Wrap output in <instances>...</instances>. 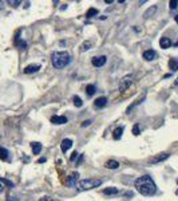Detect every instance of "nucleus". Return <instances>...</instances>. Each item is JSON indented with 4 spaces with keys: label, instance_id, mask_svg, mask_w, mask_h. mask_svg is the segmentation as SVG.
<instances>
[{
    "label": "nucleus",
    "instance_id": "nucleus-7",
    "mask_svg": "<svg viewBox=\"0 0 178 201\" xmlns=\"http://www.w3.org/2000/svg\"><path fill=\"white\" fill-rule=\"evenodd\" d=\"M169 156H170L169 153H161V154H158V156H155V157H153L151 160H150V162H151V164L162 162V161H165V160H167V158H169Z\"/></svg>",
    "mask_w": 178,
    "mask_h": 201
},
{
    "label": "nucleus",
    "instance_id": "nucleus-35",
    "mask_svg": "<svg viewBox=\"0 0 178 201\" xmlns=\"http://www.w3.org/2000/svg\"><path fill=\"white\" fill-rule=\"evenodd\" d=\"M175 85H177V86H178V78H177V81H175Z\"/></svg>",
    "mask_w": 178,
    "mask_h": 201
},
{
    "label": "nucleus",
    "instance_id": "nucleus-32",
    "mask_svg": "<svg viewBox=\"0 0 178 201\" xmlns=\"http://www.w3.org/2000/svg\"><path fill=\"white\" fill-rule=\"evenodd\" d=\"M90 123H91V121H90V119H87V121H84V122L82 123V126H83V127H87L88 125H90Z\"/></svg>",
    "mask_w": 178,
    "mask_h": 201
},
{
    "label": "nucleus",
    "instance_id": "nucleus-3",
    "mask_svg": "<svg viewBox=\"0 0 178 201\" xmlns=\"http://www.w3.org/2000/svg\"><path fill=\"white\" fill-rule=\"evenodd\" d=\"M99 185H102V180L99 178H84L78 182L80 190H90L92 188H98Z\"/></svg>",
    "mask_w": 178,
    "mask_h": 201
},
{
    "label": "nucleus",
    "instance_id": "nucleus-21",
    "mask_svg": "<svg viewBox=\"0 0 178 201\" xmlns=\"http://www.w3.org/2000/svg\"><path fill=\"white\" fill-rule=\"evenodd\" d=\"M95 93H96V87H95V86H94V85H88V86H87V87H86V94H87V95H88V97L94 95Z\"/></svg>",
    "mask_w": 178,
    "mask_h": 201
},
{
    "label": "nucleus",
    "instance_id": "nucleus-10",
    "mask_svg": "<svg viewBox=\"0 0 178 201\" xmlns=\"http://www.w3.org/2000/svg\"><path fill=\"white\" fill-rule=\"evenodd\" d=\"M71 146H72V141L70 140V138H64V140L62 141L60 148H62V152H63V153H67V150H68Z\"/></svg>",
    "mask_w": 178,
    "mask_h": 201
},
{
    "label": "nucleus",
    "instance_id": "nucleus-17",
    "mask_svg": "<svg viewBox=\"0 0 178 201\" xmlns=\"http://www.w3.org/2000/svg\"><path fill=\"white\" fill-rule=\"evenodd\" d=\"M103 193L106 196H111V194H117L118 193V188H114V186H110V188H106L103 190Z\"/></svg>",
    "mask_w": 178,
    "mask_h": 201
},
{
    "label": "nucleus",
    "instance_id": "nucleus-23",
    "mask_svg": "<svg viewBox=\"0 0 178 201\" xmlns=\"http://www.w3.org/2000/svg\"><path fill=\"white\" fill-rule=\"evenodd\" d=\"M15 44H16L19 48H22V50H24V48L27 47V43H26V42H24V40H20L19 38L15 40Z\"/></svg>",
    "mask_w": 178,
    "mask_h": 201
},
{
    "label": "nucleus",
    "instance_id": "nucleus-33",
    "mask_svg": "<svg viewBox=\"0 0 178 201\" xmlns=\"http://www.w3.org/2000/svg\"><path fill=\"white\" fill-rule=\"evenodd\" d=\"M39 201H52V198H48V197H43V198H40Z\"/></svg>",
    "mask_w": 178,
    "mask_h": 201
},
{
    "label": "nucleus",
    "instance_id": "nucleus-34",
    "mask_svg": "<svg viewBox=\"0 0 178 201\" xmlns=\"http://www.w3.org/2000/svg\"><path fill=\"white\" fill-rule=\"evenodd\" d=\"M175 22L178 23V15H175Z\"/></svg>",
    "mask_w": 178,
    "mask_h": 201
},
{
    "label": "nucleus",
    "instance_id": "nucleus-25",
    "mask_svg": "<svg viewBox=\"0 0 178 201\" xmlns=\"http://www.w3.org/2000/svg\"><path fill=\"white\" fill-rule=\"evenodd\" d=\"M72 100H74V105L76 106V107H82L83 102H82V99H80V98H79L78 95H74V98H72Z\"/></svg>",
    "mask_w": 178,
    "mask_h": 201
},
{
    "label": "nucleus",
    "instance_id": "nucleus-22",
    "mask_svg": "<svg viewBox=\"0 0 178 201\" xmlns=\"http://www.w3.org/2000/svg\"><path fill=\"white\" fill-rule=\"evenodd\" d=\"M8 150L5 148H0V158L3 160V161H7L8 160Z\"/></svg>",
    "mask_w": 178,
    "mask_h": 201
},
{
    "label": "nucleus",
    "instance_id": "nucleus-2",
    "mask_svg": "<svg viewBox=\"0 0 178 201\" xmlns=\"http://www.w3.org/2000/svg\"><path fill=\"white\" fill-rule=\"evenodd\" d=\"M71 62V57L66 51H56L52 54V65L55 69H63Z\"/></svg>",
    "mask_w": 178,
    "mask_h": 201
},
{
    "label": "nucleus",
    "instance_id": "nucleus-31",
    "mask_svg": "<svg viewBox=\"0 0 178 201\" xmlns=\"http://www.w3.org/2000/svg\"><path fill=\"white\" fill-rule=\"evenodd\" d=\"M8 4H12V7H17V5L20 4V1H19V0H17V1H12V0H9Z\"/></svg>",
    "mask_w": 178,
    "mask_h": 201
},
{
    "label": "nucleus",
    "instance_id": "nucleus-11",
    "mask_svg": "<svg viewBox=\"0 0 178 201\" xmlns=\"http://www.w3.org/2000/svg\"><path fill=\"white\" fill-rule=\"evenodd\" d=\"M171 44H173V42L170 40V38H166V36H163V38H161V39H159V46H161V48H163V50L171 47Z\"/></svg>",
    "mask_w": 178,
    "mask_h": 201
},
{
    "label": "nucleus",
    "instance_id": "nucleus-19",
    "mask_svg": "<svg viewBox=\"0 0 178 201\" xmlns=\"http://www.w3.org/2000/svg\"><path fill=\"white\" fill-rule=\"evenodd\" d=\"M157 11V5H153V7H150V8L146 11V12L143 13V16H145V19H147V18H150V16H153L154 15V12Z\"/></svg>",
    "mask_w": 178,
    "mask_h": 201
},
{
    "label": "nucleus",
    "instance_id": "nucleus-8",
    "mask_svg": "<svg viewBox=\"0 0 178 201\" xmlns=\"http://www.w3.org/2000/svg\"><path fill=\"white\" fill-rule=\"evenodd\" d=\"M94 105H95L96 109H102L104 106L107 105V98L106 97H99V98H96L95 102H94Z\"/></svg>",
    "mask_w": 178,
    "mask_h": 201
},
{
    "label": "nucleus",
    "instance_id": "nucleus-15",
    "mask_svg": "<svg viewBox=\"0 0 178 201\" xmlns=\"http://www.w3.org/2000/svg\"><path fill=\"white\" fill-rule=\"evenodd\" d=\"M106 168L107 169H118L119 168V162L115 161V160H109L106 162Z\"/></svg>",
    "mask_w": 178,
    "mask_h": 201
},
{
    "label": "nucleus",
    "instance_id": "nucleus-29",
    "mask_svg": "<svg viewBox=\"0 0 178 201\" xmlns=\"http://www.w3.org/2000/svg\"><path fill=\"white\" fill-rule=\"evenodd\" d=\"M76 157H79V154L76 153V152H74V153L71 154V157H70V161H75V160H76Z\"/></svg>",
    "mask_w": 178,
    "mask_h": 201
},
{
    "label": "nucleus",
    "instance_id": "nucleus-24",
    "mask_svg": "<svg viewBox=\"0 0 178 201\" xmlns=\"http://www.w3.org/2000/svg\"><path fill=\"white\" fill-rule=\"evenodd\" d=\"M95 15H98V9L96 8H90L86 13L87 18H92V16H95Z\"/></svg>",
    "mask_w": 178,
    "mask_h": 201
},
{
    "label": "nucleus",
    "instance_id": "nucleus-5",
    "mask_svg": "<svg viewBox=\"0 0 178 201\" xmlns=\"http://www.w3.org/2000/svg\"><path fill=\"white\" fill-rule=\"evenodd\" d=\"M106 61H107V58L104 57V55H100V57H95L92 58V66H95V67H102V66L106 63Z\"/></svg>",
    "mask_w": 178,
    "mask_h": 201
},
{
    "label": "nucleus",
    "instance_id": "nucleus-1",
    "mask_svg": "<svg viewBox=\"0 0 178 201\" xmlns=\"http://www.w3.org/2000/svg\"><path fill=\"white\" fill-rule=\"evenodd\" d=\"M135 188L142 196H153L157 192V185L150 176H142L135 180Z\"/></svg>",
    "mask_w": 178,
    "mask_h": 201
},
{
    "label": "nucleus",
    "instance_id": "nucleus-36",
    "mask_svg": "<svg viewBox=\"0 0 178 201\" xmlns=\"http://www.w3.org/2000/svg\"><path fill=\"white\" fill-rule=\"evenodd\" d=\"M175 47H178V42H177V43H175Z\"/></svg>",
    "mask_w": 178,
    "mask_h": 201
},
{
    "label": "nucleus",
    "instance_id": "nucleus-9",
    "mask_svg": "<svg viewBox=\"0 0 178 201\" xmlns=\"http://www.w3.org/2000/svg\"><path fill=\"white\" fill-rule=\"evenodd\" d=\"M155 57H157V53L154 51V50H146V51L143 53V59L145 61H147V62L154 61Z\"/></svg>",
    "mask_w": 178,
    "mask_h": 201
},
{
    "label": "nucleus",
    "instance_id": "nucleus-38",
    "mask_svg": "<svg viewBox=\"0 0 178 201\" xmlns=\"http://www.w3.org/2000/svg\"><path fill=\"white\" fill-rule=\"evenodd\" d=\"M0 189H1V185H0Z\"/></svg>",
    "mask_w": 178,
    "mask_h": 201
},
{
    "label": "nucleus",
    "instance_id": "nucleus-20",
    "mask_svg": "<svg viewBox=\"0 0 178 201\" xmlns=\"http://www.w3.org/2000/svg\"><path fill=\"white\" fill-rule=\"evenodd\" d=\"M169 67H170V70L171 71H175L178 70V59H170L169 61Z\"/></svg>",
    "mask_w": 178,
    "mask_h": 201
},
{
    "label": "nucleus",
    "instance_id": "nucleus-30",
    "mask_svg": "<svg viewBox=\"0 0 178 201\" xmlns=\"http://www.w3.org/2000/svg\"><path fill=\"white\" fill-rule=\"evenodd\" d=\"M0 181H1V182H4V184H7V185H8V186H11V188H12V186H13V184L11 182V181H8V180L1 178V180H0Z\"/></svg>",
    "mask_w": 178,
    "mask_h": 201
},
{
    "label": "nucleus",
    "instance_id": "nucleus-12",
    "mask_svg": "<svg viewBox=\"0 0 178 201\" xmlns=\"http://www.w3.org/2000/svg\"><path fill=\"white\" fill-rule=\"evenodd\" d=\"M39 70H40V66L38 65H28L27 67H24V73L26 74H34V73H36Z\"/></svg>",
    "mask_w": 178,
    "mask_h": 201
},
{
    "label": "nucleus",
    "instance_id": "nucleus-16",
    "mask_svg": "<svg viewBox=\"0 0 178 201\" xmlns=\"http://www.w3.org/2000/svg\"><path fill=\"white\" fill-rule=\"evenodd\" d=\"M122 133H123V127H122V126L117 127V129L113 131V138H114V140H121Z\"/></svg>",
    "mask_w": 178,
    "mask_h": 201
},
{
    "label": "nucleus",
    "instance_id": "nucleus-14",
    "mask_svg": "<svg viewBox=\"0 0 178 201\" xmlns=\"http://www.w3.org/2000/svg\"><path fill=\"white\" fill-rule=\"evenodd\" d=\"M31 148H32V153L34 154H39L42 152V144L40 142H32Z\"/></svg>",
    "mask_w": 178,
    "mask_h": 201
},
{
    "label": "nucleus",
    "instance_id": "nucleus-13",
    "mask_svg": "<svg viewBox=\"0 0 178 201\" xmlns=\"http://www.w3.org/2000/svg\"><path fill=\"white\" fill-rule=\"evenodd\" d=\"M79 177V173L78 172H74L72 174L68 176V178H67V185H71V186H74L75 184H76V180Z\"/></svg>",
    "mask_w": 178,
    "mask_h": 201
},
{
    "label": "nucleus",
    "instance_id": "nucleus-28",
    "mask_svg": "<svg viewBox=\"0 0 178 201\" xmlns=\"http://www.w3.org/2000/svg\"><path fill=\"white\" fill-rule=\"evenodd\" d=\"M169 5H170V8L171 9H174V8H177V5H178V1L177 0H171L169 3Z\"/></svg>",
    "mask_w": 178,
    "mask_h": 201
},
{
    "label": "nucleus",
    "instance_id": "nucleus-37",
    "mask_svg": "<svg viewBox=\"0 0 178 201\" xmlns=\"http://www.w3.org/2000/svg\"><path fill=\"white\" fill-rule=\"evenodd\" d=\"M175 194H178V190H177V192H175Z\"/></svg>",
    "mask_w": 178,
    "mask_h": 201
},
{
    "label": "nucleus",
    "instance_id": "nucleus-18",
    "mask_svg": "<svg viewBox=\"0 0 178 201\" xmlns=\"http://www.w3.org/2000/svg\"><path fill=\"white\" fill-rule=\"evenodd\" d=\"M145 98H146V94H142V95H141V98H139V99L137 100V102H135V103H133V105H131L130 107H129V109H127V111H126V113L129 114V113H130V111H131V109H133V107H135V106L141 105V103H142V100H143Z\"/></svg>",
    "mask_w": 178,
    "mask_h": 201
},
{
    "label": "nucleus",
    "instance_id": "nucleus-4",
    "mask_svg": "<svg viewBox=\"0 0 178 201\" xmlns=\"http://www.w3.org/2000/svg\"><path fill=\"white\" fill-rule=\"evenodd\" d=\"M131 85H133V77H131V75H127V77H125V78H122L121 83H119V91L125 93Z\"/></svg>",
    "mask_w": 178,
    "mask_h": 201
},
{
    "label": "nucleus",
    "instance_id": "nucleus-27",
    "mask_svg": "<svg viewBox=\"0 0 178 201\" xmlns=\"http://www.w3.org/2000/svg\"><path fill=\"white\" fill-rule=\"evenodd\" d=\"M90 47H91V43H90V42H84V43L80 46V50H82V51H87Z\"/></svg>",
    "mask_w": 178,
    "mask_h": 201
},
{
    "label": "nucleus",
    "instance_id": "nucleus-26",
    "mask_svg": "<svg viewBox=\"0 0 178 201\" xmlns=\"http://www.w3.org/2000/svg\"><path fill=\"white\" fill-rule=\"evenodd\" d=\"M133 134H134V136H139V134H141V129H139L138 123H135L134 127H133Z\"/></svg>",
    "mask_w": 178,
    "mask_h": 201
},
{
    "label": "nucleus",
    "instance_id": "nucleus-6",
    "mask_svg": "<svg viewBox=\"0 0 178 201\" xmlns=\"http://www.w3.org/2000/svg\"><path fill=\"white\" fill-rule=\"evenodd\" d=\"M51 123H54V125H64V123H67V118L63 117V115H54V117H51Z\"/></svg>",
    "mask_w": 178,
    "mask_h": 201
}]
</instances>
